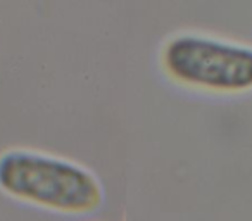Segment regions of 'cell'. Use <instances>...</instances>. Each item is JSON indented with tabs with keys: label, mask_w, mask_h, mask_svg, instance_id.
Instances as JSON below:
<instances>
[{
	"label": "cell",
	"mask_w": 252,
	"mask_h": 221,
	"mask_svg": "<svg viewBox=\"0 0 252 221\" xmlns=\"http://www.w3.org/2000/svg\"><path fill=\"white\" fill-rule=\"evenodd\" d=\"M162 67L175 81L200 90L238 94L252 88V47L180 33L162 47Z\"/></svg>",
	"instance_id": "cell-2"
},
{
	"label": "cell",
	"mask_w": 252,
	"mask_h": 221,
	"mask_svg": "<svg viewBox=\"0 0 252 221\" xmlns=\"http://www.w3.org/2000/svg\"><path fill=\"white\" fill-rule=\"evenodd\" d=\"M0 189L63 213H90L102 202V189L90 171L30 151H11L0 158Z\"/></svg>",
	"instance_id": "cell-1"
}]
</instances>
